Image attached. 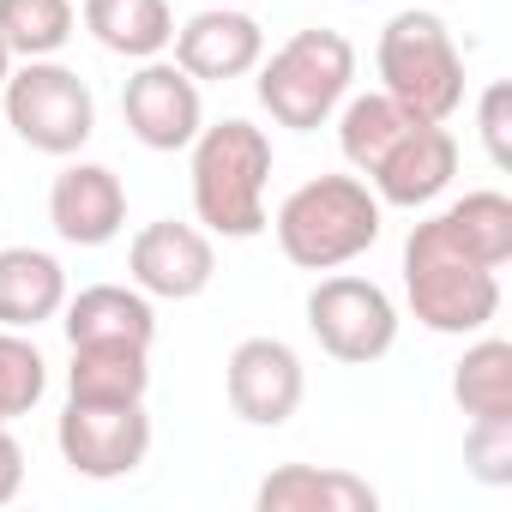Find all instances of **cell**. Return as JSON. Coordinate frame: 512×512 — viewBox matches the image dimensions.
Here are the masks:
<instances>
[{
  "mask_svg": "<svg viewBox=\"0 0 512 512\" xmlns=\"http://www.w3.org/2000/svg\"><path fill=\"white\" fill-rule=\"evenodd\" d=\"M404 302H410L416 326H428L440 338H476L500 314V272L482 266L452 235V223L434 211L404 241Z\"/></svg>",
  "mask_w": 512,
  "mask_h": 512,
  "instance_id": "obj_1",
  "label": "cell"
},
{
  "mask_svg": "<svg viewBox=\"0 0 512 512\" xmlns=\"http://www.w3.org/2000/svg\"><path fill=\"white\" fill-rule=\"evenodd\" d=\"M266 223L278 229V247H284L290 266H302V272H338V266L362 260V253L380 241L386 205H380V193L362 175H314Z\"/></svg>",
  "mask_w": 512,
  "mask_h": 512,
  "instance_id": "obj_2",
  "label": "cell"
},
{
  "mask_svg": "<svg viewBox=\"0 0 512 512\" xmlns=\"http://www.w3.org/2000/svg\"><path fill=\"white\" fill-rule=\"evenodd\" d=\"M193 151V217L205 235L253 241L266 229V181H272V139L241 115L199 127Z\"/></svg>",
  "mask_w": 512,
  "mask_h": 512,
  "instance_id": "obj_3",
  "label": "cell"
},
{
  "mask_svg": "<svg viewBox=\"0 0 512 512\" xmlns=\"http://www.w3.org/2000/svg\"><path fill=\"white\" fill-rule=\"evenodd\" d=\"M374 67H380V91L422 121H452L464 109V55L440 13L422 7L392 13L374 43Z\"/></svg>",
  "mask_w": 512,
  "mask_h": 512,
  "instance_id": "obj_4",
  "label": "cell"
},
{
  "mask_svg": "<svg viewBox=\"0 0 512 512\" xmlns=\"http://www.w3.org/2000/svg\"><path fill=\"white\" fill-rule=\"evenodd\" d=\"M356 85V43L344 31H296L284 49H272V61H260V109L290 127V133H314L338 115V103Z\"/></svg>",
  "mask_w": 512,
  "mask_h": 512,
  "instance_id": "obj_5",
  "label": "cell"
},
{
  "mask_svg": "<svg viewBox=\"0 0 512 512\" xmlns=\"http://www.w3.org/2000/svg\"><path fill=\"white\" fill-rule=\"evenodd\" d=\"M0 103H7V127L31 151H43V157H79L91 145V133H97V97H91V85L73 67H61L55 55L49 61H25L7 79Z\"/></svg>",
  "mask_w": 512,
  "mask_h": 512,
  "instance_id": "obj_6",
  "label": "cell"
},
{
  "mask_svg": "<svg viewBox=\"0 0 512 512\" xmlns=\"http://www.w3.org/2000/svg\"><path fill=\"white\" fill-rule=\"evenodd\" d=\"M308 332L344 368H368L398 344V302L356 272H332L308 290Z\"/></svg>",
  "mask_w": 512,
  "mask_h": 512,
  "instance_id": "obj_7",
  "label": "cell"
},
{
  "mask_svg": "<svg viewBox=\"0 0 512 512\" xmlns=\"http://www.w3.org/2000/svg\"><path fill=\"white\" fill-rule=\"evenodd\" d=\"M55 446H61L67 470L85 476V482H121V476H133L145 464V452H151L145 398H127V404L67 398V410L55 422Z\"/></svg>",
  "mask_w": 512,
  "mask_h": 512,
  "instance_id": "obj_8",
  "label": "cell"
},
{
  "mask_svg": "<svg viewBox=\"0 0 512 512\" xmlns=\"http://www.w3.org/2000/svg\"><path fill=\"white\" fill-rule=\"evenodd\" d=\"M223 392L247 428H284L308 398V368L284 338H241L223 362Z\"/></svg>",
  "mask_w": 512,
  "mask_h": 512,
  "instance_id": "obj_9",
  "label": "cell"
},
{
  "mask_svg": "<svg viewBox=\"0 0 512 512\" xmlns=\"http://www.w3.org/2000/svg\"><path fill=\"white\" fill-rule=\"evenodd\" d=\"M121 115L127 133L145 151H187L205 127V103H199V79H187L175 61H139V73L121 85Z\"/></svg>",
  "mask_w": 512,
  "mask_h": 512,
  "instance_id": "obj_10",
  "label": "cell"
},
{
  "mask_svg": "<svg viewBox=\"0 0 512 512\" xmlns=\"http://www.w3.org/2000/svg\"><path fill=\"white\" fill-rule=\"evenodd\" d=\"M127 272L145 296L157 302H193L211 290L217 278V247L199 223H175V217H157L133 235L127 247Z\"/></svg>",
  "mask_w": 512,
  "mask_h": 512,
  "instance_id": "obj_11",
  "label": "cell"
},
{
  "mask_svg": "<svg viewBox=\"0 0 512 512\" xmlns=\"http://www.w3.org/2000/svg\"><path fill=\"white\" fill-rule=\"evenodd\" d=\"M452 175H458V139H452V127L446 121H410L392 139V151L362 181L380 193V205L416 211V205H434L452 187Z\"/></svg>",
  "mask_w": 512,
  "mask_h": 512,
  "instance_id": "obj_12",
  "label": "cell"
},
{
  "mask_svg": "<svg viewBox=\"0 0 512 512\" xmlns=\"http://www.w3.org/2000/svg\"><path fill=\"white\" fill-rule=\"evenodd\" d=\"M266 61V31L253 13L241 7H205L193 13L181 31H175V67L199 85H229V79H247L253 67Z\"/></svg>",
  "mask_w": 512,
  "mask_h": 512,
  "instance_id": "obj_13",
  "label": "cell"
},
{
  "mask_svg": "<svg viewBox=\"0 0 512 512\" xmlns=\"http://www.w3.org/2000/svg\"><path fill=\"white\" fill-rule=\"evenodd\" d=\"M49 223L73 247H109L127 229V187L109 163H67L49 187Z\"/></svg>",
  "mask_w": 512,
  "mask_h": 512,
  "instance_id": "obj_14",
  "label": "cell"
},
{
  "mask_svg": "<svg viewBox=\"0 0 512 512\" xmlns=\"http://www.w3.org/2000/svg\"><path fill=\"white\" fill-rule=\"evenodd\" d=\"M253 506L260 512H374L380 488L338 464H278L253 488Z\"/></svg>",
  "mask_w": 512,
  "mask_h": 512,
  "instance_id": "obj_15",
  "label": "cell"
},
{
  "mask_svg": "<svg viewBox=\"0 0 512 512\" xmlns=\"http://www.w3.org/2000/svg\"><path fill=\"white\" fill-rule=\"evenodd\" d=\"M67 320V344H139L151 350L157 338V308L139 284H85L79 296H67L61 308Z\"/></svg>",
  "mask_w": 512,
  "mask_h": 512,
  "instance_id": "obj_16",
  "label": "cell"
},
{
  "mask_svg": "<svg viewBox=\"0 0 512 512\" xmlns=\"http://www.w3.org/2000/svg\"><path fill=\"white\" fill-rule=\"evenodd\" d=\"M67 308V266L43 247H0V326L37 332Z\"/></svg>",
  "mask_w": 512,
  "mask_h": 512,
  "instance_id": "obj_17",
  "label": "cell"
},
{
  "mask_svg": "<svg viewBox=\"0 0 512 512\" xmlns=\"http://www.w3.org/2000/svg\"><path fill=\"white\" fill-rule=\"evenodd\" d=\"M85 31L127 61H157L175 43V13L169 0H85Z\"/></svg>",
  "mask_w": 512,
  "mask_h": 512,
  "instance_id": "obj_18",
  "label": "cell"
},
{
  "mask_svg": "<svg viewBox=\"0 0 512 512\" xmlns=\"http://www.w3.org/2000/svg\"><path fill=\"white\" fill-rule=\"evenodd\" d=\"M151 392V350L139 344H73L67 398L85 404H127Z\"/></svg>",
  "mask_w": 512,
  "mask_h": 512,
  "instance_id": "obj_19",
  "label": "cell"
},
{
  "mask_svg": "<svg viewBox=\"0 0 512 512\" xmlns=\"http://www.w3.org/2000/svg\"><path fill=\"white\" fill-rule=\"evenodd\" d=\"M452 398L470 422H512V344L476 338L452 368Z\"/></svg>",
  "mask_w": 512,
  "mask_h": 512,
  "instance_id": "obj_20",
  "label": "cell"
},
{
  "mask_svg": "<svg viewBox=\"0 0 512 512\" xmlns=\"http://www.w3.org/2000/svg\"><path fill=\"white\" fill-rule=\"evenodd\" d=\"M410 121H422V115H410V109L392 103L386 91L344 97V103H338V145H344V163H350L356 175H368V169L392 151V139H398Z\"/></svg>",
  "mask_w": 512,
  "mask_h": 512,
  "instance_id": "obj_21",
  "label": "cell"
},
{
  "mask_svg": "<svg viewBox=\"0 0 512 512\" xmlns=\"http://www.w3.org/2000/svg\"><path fill=\"white\" fill-rule=\"evenodd\" d=\"M79 7L73 0H0V43L25 61H49L73 43Z\"/></svg>",
  "mask_w": 512,
  "mask_h": 512,
  "instance_id": "obj_22",
  "label": "cell"
},
{
  "mask_svg": "<svg viewBox=\"0 0 512 512\" xmlns=\"http://www.w3.org/2000/svg\"><path fill=\"white\" fill-rule=\"evenodd\" d=\"M446 223H452V235L476 253L482 266H506L512 260V199L506 193H494V187H476V193H464V199H452L446 211H440Z\"/></svg>",
  "mask_w": 512,
  "mask_h": 512,
  "instance_id": "obj_23",
  "label": "cell"
},
{
  "mask_svg": "<svg viewBox=\"0 0 512 512\" xmlns=\"http://www.w3.org/2000/svg\"><path fill=\"white\" fill-rule=\"evenodd\" d=\"M49 392V362L25 332L0 326V428H13L19 416H31Z\"/></svg>",
  "mask_w": 512,
  "mask_h": 512,
  "instance_id": "obj_24",
  "label": "cell"
},
{
  "mask_svg": "<svg viewBox=\"0 0 512 512\" xmlns=\"http://www.w3.org/2000/svg\"><path fill=\"white\" fill-rule=\"evenodd\" d=\"M464 464L476 482L506 488L512 482V422H470L464 428Z\"/></svg>",
  "mask_w": 512,
  "mask_h": 512,
  "instance_id": "obj_25",
  "label": "cell"
},
{
  "mask_svg": "<svg viewBox=\"0 0 512 512\" xmlns=\"http://www.w3.org/2000/svg\"><path fill=\"white\" fill-rule=\"evenodd\" d=\"M512 91L494 79L488 91H482V109H476V121H482V145H488V163L494 169H506L512 163Z\"/></svg>",
  "mask_w": 512,
  "mask_h": 512,
  "instance_id": "obj_26",
  "label": "cell"
},
{
  "mask_svg": "<svg viewBox=\"0 0 512 512\" xmlns=\"http://www.w3.org/2000/svg\"><path fill=\"white\" fill-rule=\"evenodd\" d=\"M25 488V446L13 440V428H0V506H13Z\"/></svg>",
  "mask_w": 512,
  "mask_h": 512,
  "instance_id": "obj_27",
  "label": "cell"
},
{
  "mask_svg": "<svg viewBox=\"0 0 512 512\" xmlns=\"http://www.w3.org/2000/svg\"><path fill=\"white\" fill-rule=\"evenodd\" d=\"M7 79H13V49L0 43V91H7Z\"/></svg>",
  "mask_w": 512,
  "mask_h": 512,
  "instance_id": "obj_28",
  "label": "cell"
}]
</instances>
